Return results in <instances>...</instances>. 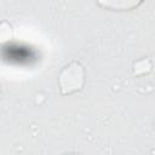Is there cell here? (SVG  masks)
Returning <instances> with one entry per match:
<instances>
[{"label":"cell","mask_w":155,"mask_h":155,"mask_svg":"<svg viewBox=\"0 0 155 155\" xmlns=\"http://www.w3.org/2000/svg\"><path fill=\"white\" fill-rule=\"evenodd\" d=\"M11 36V30L10 27L6 23H1L0 24V42H5L10 39Z\"/></svg>","instance_id":"3957f363"},{"label":"cell","mask_w":155,"mask_h":155,"mask_svg":"<svg viewBox=\"0 0 155 155\" xmlns=\"http://www.w3.org/2000/svg\"><path fill=\"white\" fill-rule=\"evenodd\" d=\"M101 5H104L105 7H113V8H116V10H128V8H132L133 6H137L138 2H125V1H120L117 4L115 2H99Z\"/></svg>","instance_id":"7a4b0ae2"},{"label":"cell","mask_w":155,"mask_h":155,"mask_svg":"<svg viewBox=\"0 0 155 155\" xmlns=\"http://www.w3.org/2000/svg\"><path fill=\"white\" fill-rule=\"evenodd\" d=\"M84 81L82 68L78 63H70L59 75V86L63 94L75 92L81 88Z\"/></svg>","instance_id":"6da1fadb"}]
</instances>
